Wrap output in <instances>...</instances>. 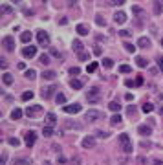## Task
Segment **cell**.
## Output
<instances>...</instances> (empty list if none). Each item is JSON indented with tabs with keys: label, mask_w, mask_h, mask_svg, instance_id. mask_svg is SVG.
Wrapping results in <instances>:
<instances>
[{
	"label": "cell",
	"mask_w": 163,
	"mask_h": 165,
	"mask_svg": "<svg viewBox=\"0 0 163 165\" xmlns=\"http://www.w3.org/2000/svg\"><path fill=\"white\" fill-rule=\"evenodd\" d=\"M86 99L90 101V103H97L99 99H101V90L97 86H93V88H90V90L86 92Z\"/></svg>",
	"instance_id": "1"
},
{
	"label": "cell",
	"mask_w": 163,
	"mask_h": 165,
	"mask_svg": "<svg viewBox=\"0 0 163 165\" xmlns=\"http://www.w3.org/2000/svg\"><path fill=\"white\" fill-rule=\"evenodd\" d=\"M37 40H39V44L42 46V48H48V46H50V35H48L44 30H40V31L37 33Z\"/></svg>",
	"instance_id": "2"
},
{
	"label": "cell",
	"mask_w": 163,
	"mask_h": 165,
	"mask_svg": "<svg viewBox=\"0 0 163 165\" xmlns=\"http://www.w3.org/2000/svg\"><path fill=\"white\" fill-rule=\"evenodd\" d=\"M84 119L86 121H99V119H103V112H99V110H88L84 114Z\"/></svg>",
	"instance_id": "3"
},
{
	"label": "cell",
	"mask_w": 163,
	"mask_h": 165,
	"mask_svg": "<svg viewBox=\"0 0 163 165\" xmlns=\"http://www.w3.org/2000/svg\"><path fill=\"white\" fill-rule=\"evenodd\" d=\"M39 114H42V106L40 105H31V106L26 108V116H28V118H35Z\"/></svg>",
	"instance_id": "4"
},
{
	"label": "cell",
	"mask_w": 163,
	"mask_h": 165,
	"mask_svg": "<svg viewBox=\"0 0 163 165\" xmlns=\"http://www.w3.org/2000/svg\"><path fill=\"white\" fill-rule=\"evenodd\" d=\"M119 141H121V145H123V150H125V152H130V150H132L130 138H128L126 134H121V136H119Z\"/></svg>",
	"instance_id": "5"
},
{
	"label": "cell",
	"mask_w": 163,
	"mask_h": 165,
	"mask_svg": "<svg viewBox=\"0 0 163 165\" xmlns=\"http://www.w3.org/2000/svg\"><path fill=\"white\" fill-rule=\"evenodd\" d=\"M81 145H83L84 149H93L96 147V136H84Z\"/></svg>",
	"instance_id": "6"
},
{
	"label": "cell",
	"mask_w": 163,
	"mask_h": 165,
	"mask_svg": "<svg viewBox=\"0 0 163 165\" xmlns=\"http://www.w3.org/2000/svg\"><path fill=\"white\" fill-rule=\"evenodd\" d=\"M2 46L8 51H13V50H15V40H13V37H4L2 39Z\"/></svg>",
	"instance_id": "7"
},
{
	"label": "cell",
	"mask_w": 163,
	"mask_h": 165,
	"mask_svg": "<svg viewBox=\"0 0 163 165\" xmlns=\"http://www.w3.org/2000/svg\"><path fill=\"white\" fill-rule=\"evenodd\" d=\"M37 141V132H33V130H30V132H26V145L28 147H33Z\"/></svg>",
	"instance_id": "8"
},
{
	"label": "cell",
	"mask_w": 163,
	"mask_h": 165,
	"mask_svg": "<svg viewBox=\"0 0 163 165\" xmlns=\"http://www.w3.org/2000/svg\"><path fill=\"white\" fill-rule=\"evenodd\" d=\"M22 55H24L26 59L35 57V55H37V48H35V46H26L24 50H22Z\"/></svg>",
	"instance_id": "9"
},
{
	"label": "cell",
	"mask_w": 163,
	"mask_h": 165,
	"mask_svg": "<svg viewBox=\"0 0 163 165\" xmlns=\"http://www.w3.org/2000/svg\"><path fill=\"white\" fill-rule=\"evenodd\" d=\"M64 112H66V114H79V112H81V105H79V103L68 105V106H64Z\"/></svg>",
	"instance_id": "10"
},
{
	"label": "cell",
	"mask_w": 163,
	"mask_h": 165,
	"mask_svg": "<svg viewBox=\"0 0 163 165\" xmlns=\"http://www.w3.org/2000/svg\"><path fill=\"white\" fill-rule=\"evenodd\" d=\"M51 92H55V86H46L40 90V95H42L44 99H50L51 97Z\"/></svg>",
	"instance_id": "11"
},
{
	"label": "cell",
	"mask_w": 163,
	"mask_h": 165,
	"mask_svg": "<svg viewBox=\"0 0 163 165\" xmlns=\"http://www.w3.org/2000/svg\"><path fill=\"white\" fill-rule=\"evenodd\" d=\"M138 132H139L141 136H150V132H152V128L148 127V125H139V127H138Z\"/></svg>",
	"instance_id": "12"
},
{
	"label": "cell",
	"mask_w": 163,
	"mask_h": 165,
	"mask_svg": "<svg viewBox=\"0 0 163 165\" xmlns=\"http://www.w3.org/2000/svg\"><path fill=\"white\" fill-rule=\"evenodd\" d=\"M114 20H115V22H117V24H125V20H126V15H125L123 11H117V13H115V15H114Z\"/></svg>",
	"instance_id": "13"
},
{
	"label": "cell",
	"mask_w": 163,
	"mask_h": 165,
	"mask_svg": "<svg viewBox=\"0 0 163 165\" xmlns=\"http://www.w3.org/2000/svg\"><path fill=\"white\" fill-rule=\"evenodd\" d=\"M70 86L73 88V90H81L84 85H83V81H81V79H70Z\"/></svg>",
	"instance_id": "14"
},
{
	"label": "cell",
	"mask_w": 163,
	"mask_h": 165,
	"mask_svg": "<svg viewBox=\"0 0 163 165\" xmlns=\"http://www.w3.org/2000/svg\"><path fill=\"white\" fill-rule=\"evenodd\" d=\"M75 30H77V33H79V35H88L90 28H88L86 24H77V28H75Z\"/></svg>",
	"instance_id": "15"
},
{
	"label": "cell",
	"mask_w": 163,
	"mask_h": 165,
	"mask_svg": "<svg viewBox=\"0 0 163 165\" xmlns=\"http://www.w3.org/2000/svg\"><path fill=\"white\" fill-rule=\"evenodd\" d=\"M46 123H48V127H51V125H55V123H57V116L53 114V112H50V114H46Z\"/></svg>",
	"instance_id": "16"
},
{
	"label": "cell",
	"mask_w": 163,
	"mask_h": 165,
	"mask_svg": "<svg viewBox=\"0 0 163 165\" xmlns=\"http://www.w3.org/2000/svg\"><path fill=\"white\" fill-rule=\"evenodd\" d=\"M138 46L139 48H150V39H148V37H141L138 40Z\"/></svg>",
	"instance_id": "17"
},
{
	"label": "cell",
	"mask_w": 163,
	"mask_h": 165,
	"mask_svg": "<svg viewBox=\"0 0 163 165\" xmlns=\"http://www.w3.org/2000/svg\"><path fill=\"white\" fill-rule=\"evenodd\" d=\"M40 77H42V79H46V81H51V79H55V72H51V70H48V72L40 73Z\"/></svg>",
	"instance_id": "18"
},
{
	"label": "cell",
	"mask_w": 163,
	"mask_h": 165,
	"mask_svg": "<svg viewBox=\"0 0 163 165\" xmlns=\"http://www.w3.org/2000/svg\"><path fill=\"white\" fill-rule=\"evenodd\" d=\"M2 82H4L6 86H8V85H13V75H11V73H4V75H2Z\"/></svg>",
	"instance_id": "19"
},
{
	"label": "cell",
	"mask_w": 163,
	"mask_h": 165,
	"mask_svg": "<svg viewBox=\"0 0 163 165\" xmlns=\"http://www.w3.org/2000/svg\"><path fill=\"white\" fill-rule=\"evenodd\" d=\"M22 114H24V112H22L20 108H15V110L11 112V119H15V121H17V119H20V118H22Z\"/></svg>",
	"instance_id": "20"
},
{
	"label": "cell",
	"mask_w": 163,
	"mask_h": 165,
	"mask_svg": "<svg viewBox=\"0 0 163 165\" xmlns=\"http://www.w3.org/2000/svg\"><path fill=\"white\" fill-rule=\"evenodd\" d=\"M136 64H138L139 68H145V66L148 64V61H147L145 57H136Z\"/></svg>",
	"instance_id": "21"
},
{
	"label": "cell",
	"mask_w": 163,
	"mask_h": 165,
	"mask_svg": "<svg viewBox=\"0 0 163 165\" xmlns=\"http://www.w3.org/2000/svg\"><path fill=\"white\" fill-rule=\"evenodd\" d=\"M20 40H22L24 44H26V42H30V40H31V33H30V31H24V33H20Z\"/></svg>",
	"instance_id": "22"
},
{
	"label": "cell",
	"mask_w": 163,
	"mask_h": 165,
	"mask_svg": "<svg viewBox=\"0 0 163 165\" xmlns=\"http://www.w3.org/2000/svg\"><path fill=\"white\" fill-rule=\"evenodd\" d=\"M121 121H123V119H121V116H119V114H114V116H112V119H110V123H112V125H115V127L121 125Z\"/></svg>",
	"instance_id": "23"
},
{
	"label": "cell",
	"mask_w": 163,
	"mask_h": 165,
	"mask_svg": "<svg viewBox=\"0 0 163 165\" xmlns=\"http://www.w3.org/2000/svg\"><path fill=\"white\" fill-rule=\"evenodd\" d=\"M108 108H110L112 112H115V114H117V112H119V108H121V105H119V103H115V101H110V105H108Z\"/></svg>",
	"instance_id": "24"
},
{
	"label": "cell",
	"mask_w": 163,
	"mask_h": 165,
	"mask_svg": "<svg viewBox=\"0 0 163 165\" xmlns=\"http://www.w3.org/2000/svg\"><path fill=\"white\" fill-rule=\"evenodd\" d=\"M33 95H35L33 92H30V90H26V92L22 94V101H31V99H33Z\"/></svg>",
	"instance_id": "25"
},
{
	"label": "cell",
	"mask_w": 163,
	"mask_h": 165,
	"mask_svg": "<svg viewBox=\"0 0 163 165\" xmlns=\"http://www.w3.org/2000/svg\"><path fill=\"white\" fill-rule=\"evenodd\" d=\"M72 46H73V51H83V44H81L79 42V40H73V42H72Z\"/></svg>",
	"instance_id": "26"
},
{
	"label": "cell",
	"mask_w": 163,
	"mask_h": 165,
	"mask_svg": "<svg viewBox=\"0 0 163 165\" xmlns=\"http://www.w3.org/2000/svg\"><path fill=\"white\" fill-rule=\"evenodd\" d=\"M77 57H79V61H88V59H90V53H88V51H79Z\"/></svg>",
	"instance_id": "27"
},
{
	"label": "cell",
	"mask_w": 163,
	"mask_h": 165,
	"mask_svg": "<svg viewBox=\"0 0 163 165\" xmlns=\"http://www.w3.org/2000/svg\"><path fill=\"white\" fill-rule=\"evenodd\" d=\"M42 134H44L46 138H50V136H53V134H55V130H53L51 127H44V130H42Z\"/></svg>",
	"instance_id": "28"
},
{
	"label": "cell",
	"mask_w": 163,
	"mask_h": 165,
	"mask_svg": "<svg viewBox=\"0 0 163 165\" xmlns=\"http://www.w3.org/2000/svg\"><path fill=\"white\" fill-rule=\"evenodd\" d=\"M161 11H163V2H156L154 4V13H156V15H159Z\"/></svg>",
	"instance_id": "29"
},
{
	"label": "cell",
	"mask_w": 163,
	"mask_h": 165,
	"mask_svg": "<svg viewBox=\"0 0 163 165\" xmlns=\"http://www.w3.org/2000/svg\"><path fill=\"white\" fill-rule=\"evenodd\" d=\"M123 48H125V50H126L128 53H134V51H136V46H134V44H130V42H125V44H123Z\"/></svg>",
	"instance_id": "30"
},
{
	"label": "cell",
	"mask_w": 163,
	"mask_h": 165,
	"mask_svg": "<svg viewBox=\"0 0 163 165\" xmlns=\"http://www.w3.org/2000/svg\"><path fill=\"white\" fill-rule=\"evenodd\" d=\"M55 101L59 103V105H64V103H66V95H64V94H57Z\"/></svg>",
	"instance_id": "31"
},
{
	"label": "cell",
	"mask_w": 163,
	"mask_h": 165,
	"mask_svg": "<svg viewBox=\"0 0 163 165\" xmlns=\"http://www.w3.org/2000/svg\"><path fill=\"white\" fill-rule=\"evenodd\" d=\"M112 64H114V61H112L110 57H105V59H103V66H105V68H112Z\"/></svg>",
	"instance_id": "32"
},
{
	"label": "cell",
	"mask_w": 163,
	"mask_h": 165,
	"mask_svg": "<svg viewBox=\"0 0 163 165\" xmlns=\"http://www.w3.org/2000/svg\"><path fill=\"white\" fill-rule=\"evenodd\" d=\"M130 70H132V68L128 66V64H121V66H119V72H121V73H130Z\"/></svg>",
	"instance_id": "33"
},
{
	"label": "cell",
	"mask_w": 163,
	"mask_h": 165,
	"mask_svg": "<svg viewBox=\"0 0 163 165\" xmlns=\"http://www.w3.org/2000/svg\"><path fill=\"white\" fill-rule=\"evenodd\" d=\"M152 110H154V105H152V103H145V105H143V112H152Z\"/></svg>",
	"instance_id": "34"
},
{
	"label": "cell",
	"mask_w": 163,
	"mask_h": 165,
	"mask_svg": "<svg viewBox=\"0 0 163 165\" xmlns=\"http://www.w3.org/2000/svg\"><path fill=\"white\" fill-rule=\"evenodd\" d=\"M139 145H141V149H150V147H152V143H150V141H147V140H141V141H139Z\"/></svg>",
	"instance_id": "35"
},
{
	"label": "cell",
	"mask_w": 163,
	"mask_h": 165,
	"mask_svg": "<svg viewBox=\"0 0 163 165\" xmlns=\"http://www.w3.org/2000/svg\"><path fill=\"white\" fill-rule=\"evenodd\" d=\"M96 24H97V26H106V20H105L103 17L97 15V17H96Z\"/></svg>",
	"instance_id": "36"
},
{
	"label": "cell",
	"mask_w": 163,
	"mask_h": 165,
	"mask_svg": "<svg viewBox=\"0 0 163 165\" xmlns=\"http://www.w3.org/2000/svg\"><path fill=\"white\" fill-rule=\"evenodd\" d=\"M119 35L123 37V39H126V37H130V35H132V31H130V30H121V31H119Z\"/></svg>",
	"instance_id": "37"
},
{
	"label": "cell",
	"mask_w": 163,
	"mask_h": 165,
	"mask_svg": "<svg viewBox=\"0 0 163 165\" xmlns=\"http://www.w3.org/2000/svg\"><path fill=\"white\" fill-rule=\"evenodd\" d=\"M40 64H50V57H48V55H40Z\"/></svg>",
	"instance_id": "38"
},
{
	"label": "cell",
	"mask_w": 163,
	"mask_h": 165,
	"mask_svg": "<svg viewBox=\"0 0 163 165\" xmlns=\"http://www.w3.org/2000/svg\"><path fill=\"white\" fill-rule=\"evenodd\" d=\"M96 68H97V63H92V64H88L86 72H88V73H92V72H96Z\"/></svg>",
	"instance_id": "39"
},
{
	"label": "cell",
	"mask_w": 163,
	"mask_h": 165,
	"mask_svg": "<svg viewBox=\"0 0 163 165\" xmlns=\"http://www.w3.org/2000/svg\"><path fill=\"white\" fill-rule=\"evenodd\" d=\"M26 77H28V79H35V77H37L35 70H28V72H26Z\"/></svg>",
	"instance_id": "40"
},
{
	"label": "cell",
	"mask_w": 163,
	"mask_h": 165,
	"mask_svg": "<svg viewBox=\"0 0 163 165\" xmlns=\"http://www.w3.org/2000/svg\"><path fill=\"white\" fill-rule=\"evenodd\" d=\"M79 73H81V68H77V66L70 68V75H79Z\"/></svg>",
	"instance_id": "41"
},
{
	"label": "cell",
	"mask_w": 163,
	"mask_h": 165,
	"mask_svg": "<svg viewBox=\"0 0 163 165\" xmlns=\"http://www.w3.org/2000/svg\"><path fill=\"white\" fill-rule=\"evenodd\" d=\"M126 114H128V116H136V106H132V105L126 106Z\"/></svg>",
	"instance_id": "42"
},
{
	"label": "cell",
	"mask_w": 163,
	"mask_h": 165,
	"mask_svg": "<svg viewBox=\"0 0 163 165\" xmlns=\"http://www.w3.org/2000/svg\"><path fill=\"white\" fill-rule=\"evenodd\" d=\"M96 136H99V138H108L110 134H108V132H105V130H97V132H96Z\"/></svg>",
	"instance_id": "43"
},
{
	"label": "cell",
	"mask_w": 163,
	"mask_h": 165,
	"mask_svg": "<svg viewBox=\"0 0 163 165\" xmlns=\"http://www.w3.org/2000/svg\"><path fill=\"white\" fill-rule=\"evenodd\" d=\"M70 165H81V158H72V160H70Z\"/></svg>",
	"instance_id": "44"
},
{
	"label": "cell",
	"mask_w": 163,
	"mask_h": 165,
	"mask_svg": "<svg viewBox=\"0 0 163 165\" xmlns=\"http://www.w3.org/2000/svg\"><path fill=\"white\" fill-rule=\"evenodd\" d=\"M2 13H13V9L9 8V6H6V4H2Z\"/></svg>",
	"instance_id": "45"
},
{
	"label": "cell",
	"mask_w": 163,
	"mask_h": 165,
	"mask_svg": "<svg viewBox=\"0 0 163 165\" xmlns=\"http://www.w3.org/2000/svg\"><path fill=\"white\" fill-rule=\"evenodd\" d=\"M132 11L136 13V15H141V13H143V9H141L139 6H134V8H132Z\"/></svg>",
	"instance_id": "46"
},
{
	"label": "cell",
	"mask_w": 163,
	"mask_h": 165,
	"mask_svg": "<svg viewBox=\"0 0 163 165\" xmlns=\"http://www.w3.org/2000/svg\"><path fill=\"white\" fill-rule=\"evenodd\" d=\"M93 53H96L97 57H99V55L103 53V48H101V46H96V48H93Z\"/></svg>",
	"instance_id": "47"
},
{
	"label": "cell",
	"mask_w": 163,
	"mask_h": 165,
	"mask_svg": "<svg viewBox=\"0 0 163 165\" xmlns=\"http://www.w3.org/2000/svg\"><path fill=\"white\" fill-rule=\"evenodd\" d=\"M138 163H139V165H145V163H147V158H145V156H139V158H138Z\"/></svg>",
	"instance_id": "48"
},
{
	"label": "cell",
	"mask_w": 163,
	"mask_h": 165,
	"mask_svg": "<svg viewBox=\"0 0 163 165\" xmlns=\"http://www.w3.org/2000/svg\"><path fill=\"white\" fill-rule=\"evenodd\" d=\"M136 85H138V86L143 85V75H138V79H136Z\"/></svg>",
	"instance_id": "49"
},
{
	"label": "cell",
	"mask_w": 163,
	"mask_h": 165,
	"mask_svg": "<svg viewBox=\"0 0 163 165\" xmlns=\"http://www.w3.org/2000/svg\"><path fill=\"white\" fill-rule=\"evenodd\" d=\"M0 66H2V68H4V70H6V68H8V61H6L4 57H2V59H0Z\"/></svg>",
	"instance_id": "50"
},
{
	"label": "cell",
	"mask_w": 163,
	"mask_h": 165,
	"mask_svg": "<svg viewBox=\"0 0 163 165\" xmlns=\"http://www.w3.org/2000/svg\"><path fill=\"white\" fill-rule=\"evenodd\" d=\"M50 53L53 55V57H60V53H59V51L55 50V48H51V50H50Z\"/></svg>",
	"instance_id": "51"
},
{
	"label": "cell",
	"mask_w": 163,
	"mask_h": 165,
	"mask_svg": "<svg viewBox=\"0 0 163 165\" xmlns=\"http://www.w3.org/2000/svg\"><path fill=\"white\" fill-rule=\"evenodd\" d=\"M9 143H11L13 147H17V145H18V140H17V138H11V140H9Z\"/></svg>",
	"instance_id": "52"
},
{
	"label": "cell",
	"mask_w": 163,
	"mask_h": 165,
	"mask_svg": "<svg viewBox=\"0 0 163 165\" xmlns=\"http://www.w3.org/2000/svg\"><path fill=\"white\" fill-rule=\"evenodd\" d=\"M112 4H114V6H123V4H125V0H114Z\"/></svg>",
	"instance_id": "53"
},
{
	"label": "cell",
	"mask_w": 163,
	"mask_h": 165,
	"mask_svg": "<svg viewBox=\"0 0 163 165\" xmlns=\"http://www.w3.org/2000/svg\"><path fill=\"white\" fill-rule=\"evenodd\" d=\"M125 85H126V86H134V85H136V81H130V79H126V81H125Z\"/></svg>",
	"instance_id": "54"
},
{
	"label": "cell",
	"mask_w": 163,
	"mask_h": 165,
	"mask_svg": "<svg viewBox=\"0 0 163 165\" xmlns=\"http://www.w3.org/2000/svg\"><path fill=\"white\" fill-rule=\"evenodd\" d=\"M59 24H60V26H64V24H68V20H66V18L63 17V18H60V20H59Z\"/></svg>",
	"instance_id": "55"
},
{
	"label": "cell",
	"mask_w": 163,
	"mask_h": 165,
	"mask_svg": "<svg viewBox=\"0 0 163 165\" xmlns=\"http://www.w3.org/2000/svg\"><path fill=\"white\" fill-rule=\"evenodd\" d=\"M154 165H163V160H158V158H156V160H154Z\"/></svg>",
	"instance_id": "56"
},
{
	"label": "cell",
	"mask_w": 163,
	"mask_h": 165,
	"mask_svg": "<svg viewBox=\"0 0 163 165\" xmlns=\"http://www.w3.org/2000/svg\"><path fill=\"white\" fill-rule=\"evenodd\" d=\"M51 150H55V152H59V150H60V147H59V145H51Z\"/></svg>",
	"instance_id": "57"
},
{
	"label": "cell",
	"mask_w": 163,
	"mask_h": 165,
	"mask_svg": "<svg viewBox=\"0 0 163 165\" xmlns=\"http://www.w3.org/2000/svg\"><path fill=\"white\" fill-rule=\"evenodd\" d=\"M158 64H159V70H161V72H163V57H161V59H159V61H158Z\"/></svg>",
	"instance_id": "58"
},
{
	"label": "cell",
	"mask_w": 163,
	"mask_h": 165,
	"mask_svg": "<svg viewBox=\"0 0 163 165\" xmlns=\"http://www.w3.org/2000/svg\"><path fill=\"white\" fill-rule=\"evenodd\" d=\"M125 97H126V101H132V99H134V95H132V94H126Z\"/></svg>",
	"instance_id": "59"
},
{
	"label": "cell",
	"mask_w": 163,
	"mask_h": 165,
	"mask_svg": "<svg viewBox=\"0 0 163 165\" xmlns=\"http://www.w3.org/2000/svg\"><path fill=\"white\" fill-rule=\"evenodd\" d=\"M2 165H6V152L2 154Z\"/></svg>",
	"instance_id": "60"
},
{
	"label": "cell",
	"mask_w": 163,
	"mask_h": 165,
	"mask_svg": "<svg viewBox=\"0 0 163 165\" xmlns=\"http://www.w3.org/2000/svg\"><path fill=\"white\" fill-rule=\"evenodd\" d=\"M159 114H161V116H163V106H159Z\"/></svg>",
	"instance_id": "61"
},
{
	"label": "cell",
	"mask_w": 163,
	"mask_h": 165,
	"mask_svg": "<svg viewBox=\"0 0 163 165\" xmlns=\"http://www.w3.org/2000/svg\"><path fill=\"white\" fill-rule=\"evenodd\" d=\"M161 46H163V39H161Z\"/></svg>",
	"instance_id": "62"
}]
</instances>
